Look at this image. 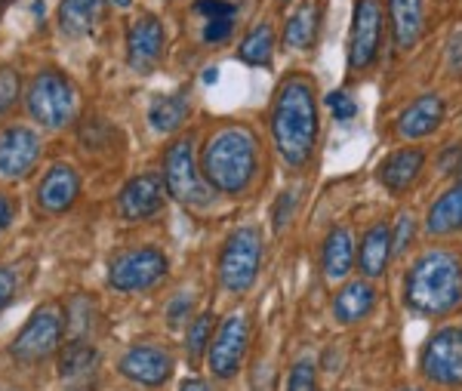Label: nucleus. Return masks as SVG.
Segmentation results:
<instances>
[{"label": "nucleus", "instance_id": "nucleus-1", "mask_svg": "<svg viewBox=\"0 0 462 391\" xmlns=\"http://www.w3.org/2000/svg\"><path fill=\"white\" fill-rule=\"evenodd\" d=\"M407 305L426 318H444L462 305V262L447 250H431L413 262L404 281Z\"/></svg>", "mask_w": 462, "mask_h": 391}, {"label": "nucleus", "instance_id": "nucleus-2", "mask_svg": "<svg viewBox=\"0 0 462 391\" xmlns=\"http://www.w3.org/2000/svg\"><path fill=\"white\" fill-rule=\"evenodd\" d=\"M272 136L290 167H302L311 157L318 139V105L315 89L302 78H293L281 87L272 111Z\"/></svg>", "mask_w": 462, "mask_h": 391}, {"label": "nucleus", "instance_id": "nucleus-3", "mask_svg": "<svg viewBox=\"0 0 462 391\" xmlns=\"http://www.w3.org/2000/svg\"><path fill=\"white\" fill-rule=\"evenodd\" d=\"M204 179L216 191L241 194L256 172V139L247 130H222L204 148Z\"/></svg>", "mask_w": 462, "mask_h": 391}, {"label": "nucleus", "instance_id": "nucleus-4", "mask_svg": "<svg viewBox=\"0 0 462 391\" xmlns=\"http://www.w3.org/2000/svg\"><path fill=\"white\" fill-rule=\"evenodd\" d=\"M74 108H78V93L69 78H62L59 71L37 74L28 89V111L37 124H43L47 130H62L71 124Z\"/></svg>", "mask_w": 462, "mask_h": 391}, {"label": "nucleus", "instance_id": "nucleus-5", "mask_svg": "<svg viewBox=\"0 0 462 391\" xmlns=\"http://www.w3.org/2000/svg\"><path fill=\"white\" fill-rule=\"evenodd\" d=\"M263 262V237L256 228H237L219 256V281L228 293H247Z\"/></svg>", "mask_w": 462, "mask_h": 391}, {"label": "nucleus", "instance_id": "nucleus-6", "mask_svg": "<svg viewBox=\"0 0 462 391\" xmlns=\"http://www.w3.org/2000/svg\"><path fill=\"white\" fill-rule=\"evenodd\" d=\"M163 185H167L170 198H176L179 204H207L210 191L204 185V176L198 172L195 163V139L182 136L170 145L167 161H163Z\"/></svg>", "mask_w": 462, "mask_h": 391}, {"label": "nucleus", "instance_id": "nucleus-7", "mask_svg": "<svg viewBox=\"0 0 462 391\" xmlns=\"http://www.w3.org/2000/svg\"><path fill=\"white\" fill-rule=\"evenodd\" d=\"M62 340V318H59L56 305H43L28 318L25 327L16 333V340L10 345V355L19 364H41L43 358H50L59 349Z\"/></svg>", "mask_w": 462, "mask_h": 391}, {"label": "nucleus", "instance_id": "nucleus-8", "mask_svg": "<svg viewBox=\"0 0 462 391\" xmlns=\"http://www.w3.org/2000/svg\"><path fill=\"white\" fill-rule=\"evenodd\" d=\"M167 268H170V262L161 250H154V247H139V250H130L111 262L108 284L121 293L148 290L167 275Z\"/></svg>", "mask_w": 462, "mask_h": 391}, {"label": "nucleus", "instance_id": "nucleus-9", "mask_svg": "<svg viewBox=\"0 0 462 391\" xmlns=\"http://www.w3.org/2000/svg\"><path fill=\"white\" fill-rule=\"evenodd\" d=\"M383 43V6L379 0H355L352 37H348V69L367 71L376 62Z\"/></svg>", "mask_w": 462, "mask_h": 391}, {"label": "nucleus", "instance_id": "nucleus-10", "mask_svg": "<svg viewBox=\"0 0 462 391\" xmlns=\"http://www.w3.org/2000/svg\"><path fill=\"white\" fill-rule=\"evenodd\" d=\"M422 373L438 386H462V327L438 330L422 349Z\"/></svg>", "mask_w": 462, "mask_h": 391}, {"label": "nucleus", "instance_id": "nucleus-11", "mask_svg": "<svg viewBox=\"0 0 462 391\" xmlns=\"http://www.w3.org/2000/svg\"><path fill=\"white\" fill-rule=\"evenodd\" d=\"M247 342H250V330L244 314H231L222 323L216 340L210 342V370L219 379H231L241 367L244 355H247Z\"/></svg>", "mask_w": 462, "mask_h": 391}, {"label": "nucleus", "instance_id": "nucleus-12", "mask_svg": "<svg viewBox=\"0 0 462 391\" xmlns=\"http://www.w3.org/2000/svg\"><path fill=\"white\" fill-rule=\"evenodd\" d=\"M41 157V136L28 126H10L0 133V176L22 179Z\"/></svg>", "mask_w": 462, "mask_h": 391}, {"label": "nucleus", "instance_id": "nucleus-13", "mask_svg": "<svg viewBox=\"0 0 462 391\" xmlns=\"http://www.w3.org/2000/svg\"><path fill=\"white\" fill-rule=\"evenodd\" d=\"M163 198H167V185L158 172H143V176L130 179L124 185L121 198H117V209H121L124 219L139 222L154 216L163 207Z\"/></svg>", "mask_w": 462, "mask_h": 391}, {"label": "nucleus", "instance_id": "nucleus-14", "mask_svg": "<svg viewBox=\"0 0 462 391\" xmlns=\"http://www.w3.org/2000/svg\"><path fill=\"white\" fill-rule=\"evenodd\" d=\"M121 373L139 386H161L173 373V358L158 345H133L121 358Z\"/></svg>", "mask_w": 462, "mask_h": 391}, {"label": "nucleus", "instance_id": "nucleus-15", "mask_svg": "<svg viewBox=\"0 0 462 391\" xmlns=\"http://www.w3.org/2000/svg\"><path fill=\"white\" fill-rule=\"evenodd\" d=\"M163 52V25L154 16H139L126 32V59L136 71L158 65Z\"/></svg>", "mask_w": 462, "mask_h": 391}, {"label": "nucleus", "instance_id": "nucleus-16", "mask_svg": "<svg viewBox=\"0 0 462 391\" xmlns=\"http://www.w3.org/2000/svg\"><path fill=\"white\" fill-rule=\"evenodd\" d=\"M80 191V179L78 172L71 167H65V163H59L43 176V182L37 185V204H41L47 213H65L74 198H78Z\"/></svg>", "mask_w": 462, "mask_h": 391}, {"label": "nucleus", "instance_id": "nucleus-17", "mask_svg": "<svg viewBox=\"0 0 462 391\" xmlns=\"http://www.w3.org/2000/svg\"><path fill=\"white\" fill-rule=\"evenodd\" d=\"M444 120V99L441 96H420L413 105H407L404 115L398 117V133L404 139H422L441 126Z\"/></svg>", "mask_w": 462, "mask_h": 391}, {"label": "nucleus", "instance_id": "nucleus-18", "mask_svg": "<svg viewBox=\"0 0 462 391\" xmlns=\"http://www.w3.org/2000/svg\"><path fill=\"white\" fill-rule=\"evenodd\" d=\"M422 163H426V154L420 148H401V152L389 154L379 163V182L394 194L407 191L416 182V176L422 172Z\"/></svg>", "mask_w": 462, "mask_h": 391}, {"label": "nucleus", "instance_id": "nucleus-19", "mask_svg": "<svg viewBox=\"0 0 462 391\" xmlns=\"http://www.w3.org/2000/svg\"><path fill=\"white\" fill-rule=\"evenodd\" d=\"M374 303H376V290L367 281H352L333 299V314H337L339 323H357L374 312Z\"/></svg>", "mask_w": 462, "mask_h": 391}, {"label": "nucleus", "instance_id": "nucleus-20", "mask_svg": "<svg viewBox=\"0 0 462 391\" xmlns=\"http://www.w3.org/2000/svg\"><path fill=\"white\" fill-rule=\"evenodd\" d=\"M392 259V228L389 225H374V228L364 235L361 250H357V265L367 277H379L385 272Z\"/></svg>", "mask_w": 462, "mask_h": 391}, {"label": "nucleus", "instance_id": "nucleus-21", "mask_svg": "<svg viewBox=\"0 0 462 391\" xmlns=\"http://www.w3.org/2000/svg\"><path fill=\"white\" fill-rule=\"evenodd\" d=\"M195 10L204 16V41L207 43H226L235 34L237 6L231 0H198Z\"/></svg>", "mask_w": 462, "mask_h": 391}, {"label": "nucleus", "instance_id": "nucleus-22", "mask_svg": "<svg viewBox=\"0 0 462 391\" xmlns=\"http://www.w3.org/2000/svg\"><path fill=\"white\" fill-rule=\"evenodd\" d=\"M392 34L401 50H410L422 34V0H389Z\"/></svg>", "mask_w": 462, "mask_h": 391}, {"label": "nucleus", "instance_id": "nucleus-23", "mask_svg": "<svg viewBox=\"0 0 462 391\" xmlns=\"http://www.w3.org/2000/svg\"><path fill=\"white\" fill-rule=\"evenodd\" d=\"M106 0H62L59 4V32L65 37H84L99 22Z\"/></svg>", "mask_w": 462, "mask_h": 391}, {"label": "nucleus", "instance_id": "nucleus-24", "mask_svg": "<svg viewBox=\"0 0 462 391\" xmlns=\"http://www.w3.org/2000/svg\"><path fill=\"white\" fill-rule=\"evenodd\" d=\"M459 228H462V182H457L450 191L441 194L426 216L429 235H453Z\"/></svg>", "mask_w": 462, "mask_h": 391}, {"label": "nucleus", "instance_id": "nucleus-25", "mask_svg": "<svg viewBox=\"0 0 462 391\" xmlns=\"http://www.w3.org/2000/svg\"><path fill=\"white\" fill-rule=\"evenodd\" d=\"M320 262H324V275L330 277V281H342V277L352 272L355 244H352L348 228H333L330 231V237L324 240V256H320Z\"/></svg>", "mask_w": 462, "mask_h": 391}, {"label": "nucleus", "instance_id": "nucleus-26", "mask_svg": "<svg viewBox=\"0 0 462 391\" xmlns=\"http://www.w3.org/2000/svg\"><path fill=\"white\" fill-rule=\"evenodd\" d=\"M318 19H320V10L318 4H302L293 16L287 19V28H284V43L287 50H309L318 37Z\"/></svg>", "mask_w": 462, "mask_h": 391}, {"label": "nucleus", "instance_id": "nucleus-27", "mask_svg": "<svg viewBox=\"0 0 462 391\" xmlns=\"http://www.w3.org/2000/svg\"><path fill=\"white\" fill-rule=\"evenodd\" d=\"M189 117V99L182 93H173V96H161V99L152 102L148 108V120L158 133H173L179 126L185 124Z\"/></svg>", "mask_w": 462, "mask_h": 391}, {"label": "nucleus", "instance_id": "nucleus-28", "mask_svg": "<svg viewBox=\"0 0 462 391\" xmlns=\"http://www.w3.org/2000/svg\"><path fill=\"white\" fill-rule=\"evenodd\" d=\"M96 360H99V355H96L93 345H87L84 340H74L62 351V358H59V373H62V379H84V376L93 373Z\"/></svg>", "mask_w": 462, "mask_h": 391}, {"label": "nucleus", "instance_id": "nucleus-29", "mask_svg": "<svg viewBox=\"0 0 462 391\" xmlns=\"http://www.w3.org/2000/svg\"><path fill=\"white\" fill-rule=\"evenodd\" d=\"M274 52V32L268 25H256L241 43V59L247 65H272Z\"/></svg>", "mask_w": 462, "mask_h": 391}, {"label": "nucleus", "instance_id": "nucleus-30", "mask_svg": "<svg viewBox=\"0 0 462 391\" xmlns=\"http://www.w3.org/2000/svg\"><path fill=\"white\" fill-rule=\"evenodd\" d=\"M210 333H213V314L210 312H204V314H198L195 321H191V327H189V358L195 360V358H200L204 355V349L210 345Z\"/></svg>", "mask_w": 462, "mask_h": 391}, {"label": "nucleus", "instance_id": "nucleus-31", "mask_svg": "<svg viewBox=\"0 0 462 391\" xmlns=\"http://www.w3.org/2000/svg\"><path fill=\"white\" fill-rule=\"evenodd\" d=\"M19 74L13 69H0V115H6V111L16 105L19 99Z\"/></svg>", "mask_w": 462, "mask_h": 391}, {"label": "nucleus", "instance_id": "nucleus-32", "mask_svg": "<svg viewBox=\"0 0 462 391\" xmlns=\"http://www.w3.org/2000/svg\"><path fill=\"white\" fill-rule=\"evenodd\" d=\"M413 235H416V219L410 213H401L392 228V253H404Z\"/></svg>", "mask_w": 462, "mask_h": 391}, {"label": "nucleus", "instance_id": "nucleus-33", "mask_svg": "<svg viewBox=\"0 0 462 391\" xmlns=\"http://www.w3.org/2000/svg\"><path fill=\"white\" fill-rule=\"evenodd\" d=\"M287 391H315V364L311 360H300L290 373Z\"/></svg>", "mask_w": 462, "mask_h": 391}, {"label": "nucleus", "instance_id": "nucleus-34", "mask_svg": "<svg viewBox=\"0 0 462 391\" xmlns=\"http://www.w3.org/2000/svg\"><path fill=\"white\" fill-rule=\"evenodd\" d=\"M327 105L333 108V117H337L339 124H342V120H352V117L357 115V105H355L352 99H348L346 93H330V99H327Z\"/></svg>", "mask_w": 462, "mask_h": 391}, {"label": "nucleus", "instance_id": "nucleus-35", "mask_svg": "<svg viewBox=\"0 0 462 391\" xmlns=\"http://www.w3.org/2000/svg\"><path fill=\"white\" fill-rule=\"evenodd\" d=\"M13 293H16V275L10 268H0V312L13 303Z\"/></svg>", "mask_w": 462, "mask_h": 391}, {"label": "nucleus", "instance_id": "nucleus-36", "mask_svg": "<svg viewBox=\"0 0 462 391\" xmlns=\"http://www.w3.org/2000/svg\"><path fill=\"white\" fill-rule=\"evenodd\" d=\"M293 204H296V194L293 191H287V194H281V204H278V213H274V228H284L287 225V213H293Z\"/></svg>", "mask_w": 462, "mask_h": 391}, {"label": "nucleus", "instance_id": "nucleus-37", "mask_svg": "<svg viewBox=\"0 0 462 391\" xmlns=\"http://www.w3.org/2000/svg\"><path fill=\"white\" fill-rule=\"evenodd\" d=\"M447 59H450V69L459 74L462 71V28H459V32H453L450 52H447Z\"/></svg>", "mask_w": 462, "mask_h": 391}, {"label": "nucleus", "instance_id": "nucleus-38", "mask_svg": "<svg viewBox=\"0 0 462 391\" xmlns=\"http://www.w3.org/2000/svg\"><path fill=\"white\" fill-rule=\"evenodd\" d=\"M13 219H16V204H13L6 194H0V235L10 228Z\"/></svg>", "mask_w": 462, "mask_h": 391}, {"label": "nucleus", "instance_id": "nucleus-39", "mask_svg": "<svg viewBox=\"0 0 462 391\" xmlns=\"http://www.w3.org/2000/svg\"><path fill=\"white\" fill-rule=\"evenodd\" d=\"M179 391H210V386H207L204 379H189V382H182Z\"/></svg>", "mask_w": 462, "mask_h": 391}, {"label": "nucleus", "instance_id": "nucleus-40", "mask_svg": "<svg viewBox=\"0 0 462 391\" xmlns=\"http://www.w3.org/2000/svg\"><path fill=\"white\" fill-rule=\"evenodd\" d=\"M216 74H219V71H216V69H210V71H207V78H204L207 84H213V80H216Z\"/></svg>", "mask_w": 462, "mask_h": 391}, {"label": "nucleus", "instance_id": "nucleus-41", "mask_svg": "<svg viewBox=\"0 0 462 391\" xmlns=\"http://www.w3.org/2000/svg\"><path fill=\"white\" fill-rule=\"evenodd\" d=\"M111 4H115V6H130L133 0H111Z\"/></svg>", "mask_w": 462, "mask_h": 391}, {"label": "nucleus", "instance_id": "nucleus-42", "mask_svg": "<svg viewBox=\"0 0 462 391\" xmlns=\"http://www.w3.org/2000/svg\"><path fill=\"white\" fill-rule=\"evenodd\" d=\"M459 172H462V163H459Z\"/></svg>", "mask_w": 462, "mask_h": 391}, {"label": "nucleus", "instance_id": "nucleus-43", "mask_svg": "<svg viewBox=\"0 0 462 391\" xmlns=\"http://www.w3.org/2000/svg\"><path fill=\"white\" fill-rule=\"evenodd\" d=\"M413 391H420V388H413Z\"/></svg>", "mask_w": 462, "mask_h": 391}]
</instances>
